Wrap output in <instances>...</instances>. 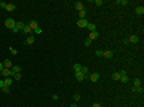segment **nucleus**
I'll list each match as a JSON object with an SVG mask.
<instances>
[{
	"label": "nucleus",
	"instance_id": "obj_1",
	"mask_svg": "<svg viewBox=\"0 0 144 107\" xmlns=\"http://www.w3.org/2000/svg\"><path fill=\"white\" fill-rule=\"evenodd\" d=\"M5 26L11 31V29H15V27H16V21L13 19V18H6V19H5Z\"/></svg>",
	"mask_w": 144,
	"mask_h": 107
},
{
	"label": "nucleus",
	"instance_id": "obj_2",
	"mask_svg": "<svg viewBox=\"0 0 144 107\" xmlns=\"http://www.w3.org/2000/svg\"><path fill=\"white\" fill-rule=\"evenodd\" d=\"M118 82H122V83H127V82H128L127 70H120V80H118Z\"/></svg>",
	"mask_w": 144,
	"mask_h": 107
},
{
	"label": "nucleus",
	"instance_id": "obj_3",
	"mask_svg": "<svg viewBox=\"0 0 144 107\" xmlns=\"http://www.w3.org/2000/svg\"><path fill=\"white\" fill-rule=\"evenodd\" d=\"M2 75L6 78V77H13L15 74H13V70H11V69H3V70H2Z\"/></svg>",
	"mask_w": 144,
	"mask_h": 107
},
{
	"label": "nucleus",
	"instance_id": "obj_4",
	"mask_svg": "<svg viewBox=\"0 0 144 107\" xmlns=\"http://www.w3.org/2000/svg\"><path fill=\"white\" fill-rule=\"evenodd\" d=\"M88 78H90V82H98V80H99V74H98V72L90 74V75H88Z\"/></svg>",
	"mask_w": 144,
	"mask_h": 107
},
{
	"label": "nucleus",
	"instance_id": "obj_5",
	"mask_svg": "<svg viewBox=\"0 0 144 107\" xmlns=\"http://www.w3.org/2000/svg\"><path fill=\"white\" fill-rule=\"evenodd\" d=\"M127 40H128V43H138L139 42V37H138V35H130Z\"/></svg>",
	"mask_w": 144,
	"mask_h": 107
},
{
	"label": "nucleus",
	"instance_id": "obj_6",
	"mask_svg": "<svg viewBox=\"0 0 144 107\" xmlns=\"http://www.w3.org/2000/svg\"><path fill=\"white\" fill-rule=\"evenodd\" d=\"M2 62H3V69H11V67H13L10 59H5V61H2Z\"/></svg>",
	"mask_w": 144,
	"mask_h": 107
},
{
	"label": "nucleus",
	"instance_id": "obj_7",
	"mask_svg": "<svg viewBox=\"0 0 144 107\" xmlns=\"http://www.w3.org/2000/svg\"><path fill=\"white\" fill-rule=\"evenodd\" d=\"M112 56H114V53H112L111 50H107V51H102V58H106V59H111Z\"/></svg>",
	"mask_w": 144,
	"mask_h": 107
},
{
	"label": "nucleus",
	"instance_id": "obj_8",
	"mask_svg": "<svg viewBox=\"0 0 144 107\" xmlns=\"http://www.w3.org/2000/svg\"><path fill=\"white\" fill-rule=\"evenodd\" d=\"M75 78H77L79 82H83V80L86 78V77H85L83 74H82V72H75Z\"/></svg>",
	"mask_w": 144,
	"mask_h": 107
},
{
	"label": "nucleus",
	"instance_id": "obj_9",
	"mask_svg": "<svg viewBox=\"0 0 144 107\" xmlns=\"http://www.w3.org/2000/svg\"><path fill=\"white\" fill-rule=\"evenodd\" d=\"M86 24H88L86 18H85V19H79V21H77V26H79V27H86Z\"/></svg>",
	"mask_w": 144,
	"mask_h": 107
},
{
	"label": "nucleus",
	"instance_id": "obj_10",
	"mask_svg": "<svg viewBox=\"0 0 144 107\" xmlns=\"http://www.w3.org/2000/svg\"><path fill=\"white\" fill-rule=\"evenodd\" d=\"M34 42H35V37H34V35H27V38H26V45H32Z\"/></svg>",
	"mask_w": 144,
	"mask_h": 107
},
{
	"label": "nucleus",
	"instance_id": "obj_11",
	"mask_svg": "<svg viewBox=\"0 0 144 107\" xmlns=\"http://www.w3.org/2000/svg\"><path fill=\"white\" fill-rule=\"evenodd\" d=\"M98 37H99V34H98V31H95V32H90V37H88V38L93 42V40H96Z\"/></svg>",
	"mask_w": 144,
	"mask_h": 107
},
{
	"label": "nucleus",
	"instance_id": "obj_12",
	"mask_svg": "<svg viewBox=\"0 0 144 107\" xmlns=\"http://www.w3.org/2000/svg\"><path fill=\"white\" fill-rule=\"evenodd\" d=\"M86 29H88L90 32H95V31H96V24H93V22H88V24H86Z\"/></svg>",
	"mask_w": 144,
	"mask_h": 107
},
{
	"label": "nucleus",
	"instance_id": "obj_13",
	"mask_svg": "<svg viewBox=\"0 0 144 107\" xmlns=\"http://www.w3.org/2000/svg\"><path fill=\"white\" fill-rule=\"evenodd\" d=\"M27 26H29V27L32 29V31H34L35 27H38V24H37V21H34V19H32V21H29V22H27Z\"/></svg>",
	"mask_w": 144,
	"mask_h": 107
},
{
	"label": "nucleus",
	"instance_id": "obj_14",
	"mask_svg": "<svg viewBox=\"0 0 144 107\" xmlns=\"http://www.w3.org/2000/svg\"><path fill=\"white\" fill-rule=\"evenodd\" d=\"M131 91H133V93H141V94L144 93L143 86H133V88H131Z\"/></svg>",
	"mask_w": 144,
	"mask_h": 107
},
{
	"label": "nucleus",
	"instance_id": "obj_15",
	"mask_svg": "<svg viewBox=\"0 0 144 107\" xmlns=\"http://www.w3.org/2000/svg\"><path fill=\"white\" fill-rule=\"evenodd\" d=\"M134 11H136V15H141V16H143V15H144V6L143 5L136 6V10H134Z\"/></svg>",
	"mask_w": 144,
	"mask_h": 107
},
{
	"label": "nucleus",
	"instance_id": "obj_16",
	"mask_svg": "<svg viewBox=\"0 0 144 107\" xmlns=\"http://www.w3.org/2000/svg\"><path fill=\"white\" fill-rule=\"evenodd\" d=\"M3 82H5V86H11L13 85V77H6Z\"/></svg>",
	"mask_w": 144,
	"mask_h": 107
},
{
	"label": "nucleus",
	"instance_id": "obj_17",
	"mask_svg": "<svg viewBox=\"0 0 144 107\" xmlns=\"http://www.w3.org/2000/svg\"><path fill=\"white\" fill-rule=\"evenodd\" d=\"M75 10H77V11H82V10H85V6H83V3H82V2H77V3H75Z\"/></svg>",
	"mask_w": 144,
	"mask_h": 107
},
{
	"label": "nucleus",
	"instance_id": "obj_18",
	"mask_svg": "<svg viewBox=\"0 0 144 107\" xmlns=\"http://www.w3.org/2000/svg\"><path fill=\"white\" fill-rule=\"evenodd\" d=\"M21 32H24V34H26V35H31L32 29H31V27H29V26H27V24H26V26H24V29H22Z\"/></svg>",
	"mask_w": 144,
	"mask_h": 107
},
{
	"label": "nucleus",
	"instance_id": "obj_19",
	"mask_svg": "<svg viewBox=\"0 0 144 107\" xmlns=\"http://www.w3.org/2000/svg\"><path fill=\"white\" fill-rule=\"evenodd\" d=\"M11 70H13V74H21V66H13Z\"/></svg>",
	"mask_w": 144,
	"mask_h": 107
},
{
	"label": "nucleus",
	"instance_id": "obj_20",
	"mask_svg": "<svg viewBox=\"0 0 144 107\" xmlns=\"http://www.w3.org/2000/svg\"><path fill=\"white\" fill-rule=\"evenodd\" d=\"M6 11H15L16 10V5H13V3H6Z\"/></svg>",
	"mask_w": 144,
	"mask_h": 107
},
{
	"label": "nucleus",
	"instance_id": "obj_21",
	"mask_svg": "<svg viewBox=\"0 0 144 107\" xmlns=\"http://www.w3.org/2000/svg\"><path fill=\"white\" fill-rule=\"evenodd\" d=\"M85 18H86V10L79 11V19H85Z\"/></svg>",
	"mask_w": 144,
	"mask_h": 107
},
{
	"label": "nucleus",
	"instance_id": "obj_22",
	"mask_svg": "<svg viewBox=\"0 0 144 107\" xmlns=\"http://www.w3.org/2000/svg\"><path fill=\"white\" fill-rule=\"evenodd\" d=\"M112 80H115V82L120 80V72H114L112 74Z\"/></svg>",
	"mask_w": 144,
	"mask_h": 107
},
{
	"label": "nucleus",
	"instance_id": "obj_23",
	"mask_svg": "<svg viewBox=\"0 0 144 107\" xmlns=\"http://www.w3.org/2000/svg\"><path fill=\"white\" fill-rule=\"evenodd\" d=\"M80 72H82V74H83V75L86 77V78H88V75H90V74H88V67H85V66H82V70H80Z\"/></svg>",
	"mask_w": 144,
	"mask_h": 107
},
{
	"label": "nucleus",
	"instance_id": "obj_24",
	"mask_svg": "<svg viewBox=\"0 0 144 107\" xmlns=\"http://www.w3.org/2000/svg\"><path fill=\"white\" fill-rule=\"evenodd\" d=\"M24 26H26V22H16V29H18V31H22Z\"/></svg>",
	"mask_w": 144,
	"mask_h": 107
},
{
	"label": "nucleus",
	"instance_id": "obj_25",
	"mask_svg": "<svg viewBox=\"0 0 144 107\" xmlns=\"http://www.w3.org/2000/svg\"><path fill=\"white\" fill-rule=\"evenodd\" d=\"M32 32L35 34V35H40V34H42L43 31H42V29H40V26H38V27H35V29H34V31H32Z\"/></svg>",
	"mask_w": 144,
	"mask_h": 107
},
{
	"label": "nucleus",
	"instance_id": "obj_26",
	"mask_svg": "<svg viewBox=\"0 0 144 107\" xmlns=\"http://www.w3.org/2000/svg\"><path fill=\"white\" fill-rule=\"evenodd\" d=\"M80 70H82V66H80L79 62H77V64H74V72H80Z\"/></svg>",
	"mask_w": 144,
	"mask_h": 107
},
{
	"label": "nucleus",
	"instance_id": "obj_27",
	"mask_svg": "<svg viewBox=\"0 0 144 107\" xmlns=\"http://www.w3.org/2000/svg\"><path fill=\"white\" fill-rule=\"evenodd\" d=\"M133 86H141V80H139V78H134L133 80Z\"/></svg>",
	"mask_w": 144,
	"mask_h": 107
},
{
	"label": "nucleus",
	"instance_id": "obj_28",
	"mask_svg": "<svg viewBox=\"0 0 144 107\" xmlns=\"http://www.w3.org/2000/svg\"><path fill=\"white\" fill-rule=\"evenodd\" d=\"M117 5H128V2L127 0H118V2H115Z\"/></svg>",
	"mask_w": 144,
	"mask_h": 107
},
{
	"label": "nucleus",
	"instance_id": "obj_29",
	"mask_svg": "<svg viewBox=\"0 0 144 107\" xmlns=\"http://www.w3.org/2000/svg\"><path fill=\"white\" fill-rule=\"evenodd\" d=\"M13 80H21V74H15L13 75Z\"/></svg>",
	"mask_w": 144,
	"mask_h": 107
},
{
	"label": "nucleus",
	"instance_id": "obj_30",
	"mask_svg": "<svg viewBox=\"0 0 144 107\" xmlns=\"http://www.w3.org/2000/svg\"><path fill=\"white\" fill-rule=\"evenodd\" d=\"M0 90L3 91V93H10V86H3V88H0Z\"/></svg>",
	"mask_w": 144,
	"mask_h": 107
},
{
	"label": "nucleus",
	"instance_id": "obj_31",
	"mask_svg": "<svg viewBox=\"0 0 144 107\" xmlns=\"http://www.w3.org/2000/svg\"><path fill=\"white\" fill-rule=\"evenodd\" d=\"M10 53H11V54H18V50L11 46V48H10Z\"/></svg>",
	"mask_w": 144,
	"mask_h": 107
},
{
	"label": "nucleus",
	"instance_id": "obj_32",
	"mask_svg": "<svg viewBox=\"0 0 144 107\" xmlns=\"http://www.w3.org/2000/svg\"><path fill=\"white\" fill-rule=\"evenodd\" d=\"M95 5H98V6H102V0H95Z\"/></svg>",
	"mask_w": 144,
	"mask_h": 107
},
{
	"label": "nucleus",
	"instance_id": "obj_33",
	"mask_svg": "<svg viewBox=\"0 0 144 107\" xmlns=\"http://www.w3.org/2000/svg\"><path fill=\"white\" fill-rule=\"evenodd\" d=\"M83 45H85V46H90V45H91V40H90V38H86V40H85V43H83Z\"/></svg>",
	"mask_w": 144,
	"mask_h": 107
},
{
	"label": "nucleus",
	"instance_id": "obj_34",
	"mask_svg": "<svg viewBox=\"0 0 144 107\" xmlns=\"http://www.w3.org/2000/svg\"><path fill=\"white\" fill-rule=\"evenodd\" d=\"M79 99H80V94H79V93H75V94H74V101L77 102V101H79Z\"/></svg>",
	"mask_w": 144,
	"mask_h": 107
},
{
	"label": "nucleus",
	"instance_id": "obj_35",
	"mask_svg": "<svg viewBox=\"0 0 144 107\" xmlns=\"http://www.w3.org/2000/svg\"><path fill=\"white\" fill-rule=\"evenodd\" d=\"M0 8H3V10H5V8H6V2H0Z\"/></svg>",
	"mask_w": 144,
	"mask_h": 107
},
{
	"label": "nucleus",
	"instance_id": "obj_36",
	"mask_svg": "<svg viewBox=\"0 0 144 107\" xmlns=\"http://www.w3.org/2000/svg\"><path fill=\"white\" fill-rule=\"evenodd\" d=\"M96 56H101V58H102V51H101V50H96Z\"/></svg>",
	"mask_w": 144,
	"mask_h": 107
},
{
	"label": "nucleus",
	"instance_id": "obj_37",
	"mask_svg": "<svg viewBox=\"0 0 144 107\" xmlns=\"http://www.w3.org/2000/svg\"><path fill=\"white\" fill-rule=\"evenodd\" d=\"M58 97H59L58 94H51V99H53V101H58Z\"/></svg>",
	"mask_w": 144,
	"mask_h": 107
},
{
	"label": "nucleus",
	"instance_id": "obj_38",
	"mask_svg": "<svg viewBox=\"0 0 144 107\" xmlns=\"http://www.w3.org/2000/svg\"><path fill=\"white\" fill-rule=\"evenodd\" d=\"M91 107H101V104H99V102H95V104H93Z\"/></svg>",
	"mask_w": 144,
	"mask_h": 107
},
{
	"label": "nucleus",
	"instance_id": "obj_39",
	"mask_svg": "<svg viewBox=\"0 0 144 107\" xmlns=\"http://www.w3.org/2000/svg\"><path fill=\"white\" fill-rule=\"evenodd\" d=\"M3 86H5V82H3V80H0V88H3Z\"/></svg>",
	"mask_w": 144,
	"mask_h": 107
},
{
	"label": "nucleus",
	"instance_id": "obj_40",
	"mask_svg": "<svg viewBox=\"0 0 144 107\" xmlns=\"http://www.w3.org/2000/svg\"><path fill=\"white\" fill-rule=\"evenodd\" d=\"M2 70H3V62L0 61V72H2Z\"/></svg>",
	"mask_w": 144,
	"mask_h": 107
},
{
	"label": "nucleus",
	"instance_id": "obj_41",
	"mask_svg": "<svg viewBox=\"0 0 144 107\" xmlns=\"http://www.w3.org/2000/svg\"><path fill=\"white\" fill-rule=\"evenodd\" d=\"M69 107H77V104H70V106Z\"/></svg>",
	"mask_w": 144,
	"mask_h": 107
},
{
	"label": "nucleus",
	"instance_id": "obj_42",
	"mask_svg": "<svg viewBox=\"0 0 144 107\" xmlns=\"http://www.w3.org/2000/svg\"><path fill=\"white\" fill-rule=\"evenodd\" d=\"M0 75H2V72H0ZM0 80H2V78H0Z\"/></svg>",
	"mask_w": 144,
	"mask_h": 107
}]
</instances>
